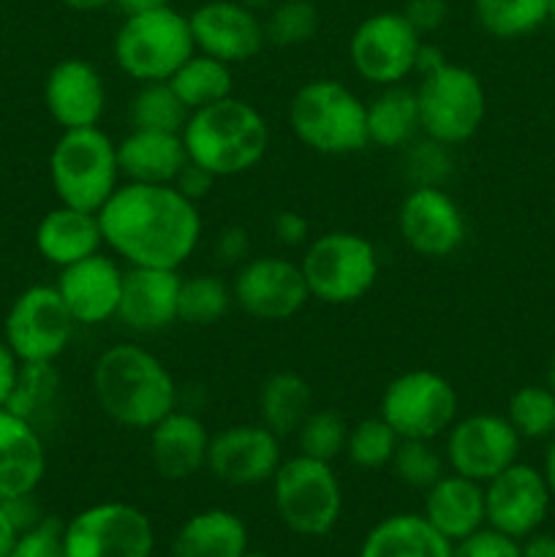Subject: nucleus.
I'll list each match as a JSON object with an SVG mask.
<instances>
[{
  "instance_id": "1",
  "label": "nucleus",
  "mask_w": 555,
  "mask_h": 557,
  "mask_svg": "<svg viewBox=\"0 0 555 557\" xmlns=\"http://www.w3.org/2000/svg\"><path fill=\"white\" fill-rule=\"evenodd\" d=\"M98 223L103 248L128 267L180 270L201 243L199 207L174 185L120 183Z\"/></svg>"
},
{
  "instance_id": "2",
  "label": "nucleus",
  "mask_w": 555,
  "mask_h": 557,
  "mask_svg": "<svg viewBox=\"0 0 555 557\" xmlns=\"http://www.w3.org/2000/svg\"><path fill=\"white\" fill-rule=\"evenodd\" d=\"M98 408L125 430H150L177 408V384L166 364L136 343L109 346L92 364Z\"/></svg>"
},
{
  "instance_id": "3",
  "label": "nucleus",
  "mask_w": 555,
  "mask_h": 557,
  "mask_svg": "<svg viewBox=\"0 0 555 557\" xmlns=\"http://www.w3.org/2000/svg\"><path fill=\"white\" fill-rule=\"evenodd\" d=\"M188 161L215 180L237 177L259 166L270 147V125L254 103L237 96L188 114L183 131Z\"/></svg>"
},
{
  "instance_id": "4",
  "label": "nucleus",
  "mask_w": 555,
  "mask_h": 557,
  "mask_svg": "<svg viewBox=\"0 0 555 557\" xmlns=\"http://www.w3.org/2000/svg\"><path fill=\"white\" fill-rule=\"evenodd\" d=\"M288 128L319 156H354L368 141L365 101L337 79H310L288 103Z\"/></svg>"
},
{
  "instance_id": "5",
  "label": "nucleus",
  "mask_w": 555,
  "mask_h": 557,
  "mask_svg": "<svg viewBox=\"0 0 555 557\" xmlns=\"http://www.w3.org/2000/svg\"><path fill=\"white\" fill-rule=\"evenodd\" d=\"M49 183L60 205L98 212L123 183L118 141L101 125L63 131L49 152Z\"/></svg>"
},
{
  "instance_id": "6",
  "label": "nucleus",
  "mask_w": 555,
  "mask_h": 557,
  "mask_svg": "<svg viewBox=\"0 0 555 557\" xmlns=\"http://www.w3.org/2000/svg\"><path fill=\"white\" fill-rule=\"evenodd\" d=\"M196 52L188 16L172 5L123 16L112 41L118 69L134 82H169L174 71Z\"/></svg>"
},
{
  "instance_id": "7",
  "label": "nucleus",
  "mask_w": 555,
  "mask_h": 557,
  "mask_svg": "<svg viewBox=\"0 0 555 557\" xmlns=\"http://www.w3.org/2000/svg\"><path fill=\"white\" fill-rule=\"evenodd\" d=\"M310 299L324 305H354L370 294L381 272L379 250L357 232H324L305 245L299 259Z\"/></svg>"
},
{
  "instance_id": "8",
  "label": "nucleus",
  "mask_w": 555,
  "mask_h": 557,
  "mask_svg": "<svg viewBox=\"0 0 555 557\" xmlns=\"http://www.w3.org/2000/svg\"><path fill=\"white\" fill-rule=\"evenodd\" d=\"M270 484L278 517L297 536L321 539L341 522L343 490L332 462L294 455L278 466Z\"/></svg>"
},
{
  "instance_id": "9",
  "label": "nucleus",
  "mask_w": 555,
  "mask_h": 557,
  "mask_svg": "<svg viewBox=\"0 0 555 557\" xmlns=\"http://www.w3.org/2000/svg\"><path fill=\"white\" fill-rule=\"evenodd\" d=\"M419 107V128L428 139L457 147L473 139L488 114L482 79L466 65L446 60L414 87Z\"/></svg>"
},
{
  "instance_id": "10",
  "label": "nucleus",
  "mask_w": 555,
  "mask_h": 557,
  "mask_svg": "<svg viewBox=\"0 0 555 557\" xmlns=\"http://www.w3.org/2000/svg\"><path fill=\"white\" fill-rule=\"evenodd\" d=\"M457 392L446 375L435 370H408L386 384L379 403V417L400 438L435 441L455 424Z\"/></svg>"
},
{
  "instance_id": "11",
  "label": "nucleus",
  "mask_w": 555,
  "mask_h": 557,
  "mask_svg": "<svg viewBox=\"0 0 555 557\" xmlns=\"http://www.w3.org/2000/svg\"><path fill=\"white\" fill-rule=\"evenodd\" d=\"M63 549L65 557H152L156 528L136 506L107 500L63 522Z\"/></svg>"
},
{
  "instance_id": "12",
  "label": "nucleus",
  "mask_w": 555,
  "mask_h": 557,
  "mask_svg": "<svg viewBox=\"0 0 555 557\" xmlns=\"http://www.w3.org/2000/svg\"><path fill=\"white\" fill-rule=\"evenodd\" d=\"M424 38L403 11H375L354 27L348 60L357 76L375 87L403 85L417 71V54Z\"/></svg>"
},
{
  "instance_id": "13",
  "label": "nucleus",
  "mask_w": 555,
  "mask_h": 557,
  "mask_svg": "<svg viewBox=\"0 0 555 557\" xmlns=\"http://www.w3.org/2000/svg\"><path fill=\"white\" fill-rule=\"evenodd\" d=\"M76 321L54 286H30L11 302L3 321V341L16 359L54 362L69 348Z\"/></svg>"
},
{
  "instance_id": "14",
  "label": "nucleus",
  "mask_w": 555,
  "mask_h": 557,
  "mask_svg": "<svg viewBox=\"0 0 555 557\" xmlns=\"http://www.w3.org/2000/svg\"><path fill=\"white\" fill-rule=\"evenodd\" d=\"M234 305L256 321H288L310 302L299 261L283 256H250L232 281Z\"/></svg>"
},
{
  "instance_id": "15",
  "label": "nucleus",
  "mask_w": 555,
  "mask_h": 557,
  "mask_svg": "<svg viewBox=\"0 0 555 557\" xmlns=\"http://www.w3.org/2000/svg\"><path fill=\"white\" fill-rule=\"evenodd\" d=\"M520 435L501 413H471L446 430L444 460L460 476L488 484L517 462Z\"/></svg>"
},
{
  "instance_id": "16",
  "label": "nucleus",
  "mask_w": 555,
  "mask_h": 557,
  "mask_svg": "<svg viewBox=\"0 0 555 557\" xmlns=\"http://www.w3.org/2000/svg\"><path fill=\"white\" fill-rule=\"evenodd\" d=\"M397 232L414 253L446 259L466 243L468 223L444 185H414L397 212Z\"/></svg>"
},
{
  "instance_id": "17",
  "label": "nucleus",
  "mask_w": 555,
  "mask_h": 557,
  "mask_svg": "<svg viewBox=\"0 0 555 557\" xmlns=\"http://www.w3.org/2000/svg\"><path fill=\"white\" fill-rule=\"evenodd\" d=\"M550 495L547 479L528 462H511L506 471L484 484V515L488 528L511 539H526L547 520Z\"/></svg>"
},
{
  "instance_id": "18",
  "label": "nucleus",
  "mask_w": 555,
  "mask_h": 557,
  "mask_svg": "<svg viewBox=\"0 0 555 557\" xmlns=\"http://www.w3.org/2000/svg\"><path fill=\"white\" fill-rule=\"evenodd\" d=\"M281 462V438L261 422L218 430L207 449V471L229 487H256L270 482Z\"/></svg>"
},
{
  "instance_id": "19",
  "label": "nucleus",
  "mask_w": 555,
  "mask_h": 557,
  "mask_svg": "<svg viewBox=\"0 0 555 557\" xmlns=\"http://www.w3.org/2000/svg\"><path fill=\"white\" fill-rule=\"evenodd\" d=\"M196 52L229 65L245 63L264 49V20L239 0H207L188 14Z\"/></svg>"
},
{
  "instance_id": "20",
  "label": "nucleus",
  "mask_w": 555,
  "mask_h": 557,
  "mask_svg": "<svg viewBox=\"0 0 555 557\" xmlns=\"http://www.w3.org/2000/svg\"><path fill=\"white\" fill-rule=\"evenodd\" d=\"M125 270L118 259L103 250L60 270L58 294L63 297L76 326H98L103 321L118 319L120 297H123Z\"/></svg>"
},
{
  "instance_id": "21",
  "label": "nucleus",
  "mask_w": 555,
  "mask_h": 557,
  "mask_svg": "<svg viewBox=\"0 0 555 557\" xmlns=\"http://www.w3.org/2000/svg\"><path fill=\"white\" fill-rule=\"evenodd\" d=\"M44 103L63 131L92 128L107 112V85L90 60L65 58L49 69Z\"/></svg>"
},
{
  "instance_id": "22",
  "label": "nucleus",
  "mask_w": 555,
  "mask_h": 557,
  "mask_svg": "<svg viewBox=\"0 0 555 557\" xmlns=\"http://www.w3.org/2000/svg\"><path fill=\"white\" fill-rule=\"evenodd\" d=\"M183 275L163 267H128L123 277L118 319L134 332H161L177 324Z\"/></svg>"
},
{
  "instance_id": "23",
  "label": "nucleus",
  "mask_w": 555,
  "mask_h": 557,
  "mask_svg": "<svg viewBox=\"0 0 555 557\" xmlns=\"http://www.w3.org/2000/svg\"><path fill=\"white\" fill-rule=\"evenodd\" d=\"M47 473V449L36 424L0 408V504H11L38 490Z\"/></svg>"
},
{
  "instance_id": "24",
  "label": "nucleus",
  "mask_w": 555,
  "mask_h": 557,
  "mask_svg": "<svg viewBox=\"0 0 555 557\" xmlns=\"http://www.w3.org/2000/svg\"><path fill=\"white\" fill-rule=\"evenodd\" d=\"M147 435H150V462L161 479L183 482L207 468L212 435L196 413L174 408L161 422L152 424Z\"/></svg>"
},
{
  "instance_id": "25",
  "label": "nucleus",
  "mask_w": 555,
  "mask_h": 557,
  "mask_svg": "<svg viewBox=\"0 0 555 557\" xmlns=\"http://www.w3.org/2000/svg\"><path fill=\"white\" fill-rule=\"evenodd\" d=\"M422 517L446 539L457 544L488 525L484 515V484L460 473H444L424 490Z\"/></svg>"
},
{
  "instance_id": "26",
  "label": "nucleus",
  "mask_w": 555,
  "mask_h": 557,
  "mask_svg": "<svg viewBox=\"0 0 555 557\" xmlns=\"http://www.w3.org/2000/svg\"><path fill=\"white\" fill-rule=\"evenodd\" d=\"M118 163L123 183L172 185L188 163L183 136L172 131L131 128L118 141Z\"/></svg>"
},
{
  "instance_id": "27",
  "label": "nucleus",
  "mask_w": 555,
  "mask_h": 557,
  "mask_svg": "<svg viewBox=\"0 0 555 557\" xmlns=\"http://www.w3.org/2000/svg\"><path fill=\"white\" fill-rule=\"evenodd\" d=\"M36 248L44 256V261L54 264L58 270L98 253L103 248L98 212L58 205L38 221Z\"/></svg>"
},
{
  "instance_id": "28",
  "label": "nucleus",
  "mask_w": 555,
  "mask_h": 557,
  "mask_svg": "<svg viewBox=\"0 0 555 557\" xmlns=\"http://www.w3.org/2000/svg\"><path fill=\"white\" fill-rule=\"evenodd\" d=\"M248 553V525L229 509H207L177 528L172 557H243Z\"/></svg>"
},
{
  "instance_id": "29",
  "label": "nucleus",
  "mask_w": 555,
  "mask_h": 557,
  "mask_svg": "<svg viewBox=\"0 0 555 557\" xmlns=\"http://www.w3.org/2000/svg\"><path fill=\"white\" fill-rule=\"evenodd\" d=\"M357 557H452V542L422 515H390L370 528Z\"/></svg>"
},
{
  "instance_id": "30",
  "label": "nucleus",
  "mask_w": 555,
  "mask_h": 557,
  "mask_svg": "<svg viewBox=\"0 0 555 557\" xmlns=\"http://www.w3.org/2000/svg\"><path fill=\"white\" fill-rule=\"evenodd\" d=\"M368 117V141L384 150H403L422 134L419 128L417 92L403 85L381 87L375 98L365 103Z\"/></svg>"
},
{
  "instance_id": "31",
  "label": "nucleus",
  "mask_w": 555,
  "mask_h": 557,
  "mask_svg": "<svg viewBox=\"0 0 555 557\" xmlns=\"http://www.w3.org/2000/svg\"><path fill=\"white\" fill-rule=\"evenodd\" d=\"M313 411V389L308 381L292 370L272 373L259 389V422L278 438H286Z\"/></svg>"
},
{
  "instance_id": "32",
  "label": "nucleus",
  "mask_w": 555,
  "mask_h": 557,
  "mask_svg": "<svg viewBox=\"0 0 555 557\" xmlns=\"http://www.w3.org/2000/svg\"><path fill=\"white\" fill-rule=\"evenodd\" d=\"M169 85L180 96V101L188 107V112L205 109L210 103L223 101L234 96V74L232 65L210 54L194 52L177 71L172 74Z\"/></svg>"
},
{
  "instance_id": "33",
  "label": "nucleus",
  "mask_w": 555,
  "mask_h": 557,
  "mask_svg": "<svg viewBox=\"0 0 555 557\" xmlns=\"http://www.w3.org/2000/svg\"><path fill=\"white\" fill-rule=\"evenodd\" d=\"M473 14L488 36L511 41L547 22L550 0H473Z\"/></svg>"
},
{
  "instance_id": "34",
  "label": "nucleus",
  "mask_w": 555,
  "mask_h": 557,
  "mask_svg": "<svg viewBox=\"0 0 555 557\" xmlns=\"http://www.w3.org/2000/svg\"><path fill=\"white\" fill-rule=\"evenodd\" d=\"M232 286L215 275H190L180 283L177 321L188 326H212L232 310Z\"/></svg>"
},
{
  "instance_id": "35",
  "label": "nucleus",
  "mask_w": 555,
  "mask_h": 557,
  "mask_svg": "<svg viewBox=\"0 0 555 557\" xmlns=\"http://www.w3.org/2000/svg\"><path fill=\"white\" fill-rule=\"evenodd\" d=\"M188 114V107L180 101V96L169 82H145V85H139L128 107L131 128L172 131V134L183 131Z\"/></svg>"
},
{
  "instance_id": "36",
  "label": "nucleus",
  "mask_w": 555,
  "mask_h": 557,
  "mask_svg": "<svg viewBox=\"0 0 555 557\" xmlns=\"http://www.w3.org/2000/svg\"><path fill=\"white\" fill-rule=\"evenodd\" d=\"M506 419L522 441H550L555 435V392L550 386H520L506 403Z\"/></svg>"
},
{
  "instance_id": "37",
  "label": "nucleus",
  "mask_w": 555,
  "mask_h": 557,
  "mask_svg": "<svg viewBox=\"0 0 555 557\" xmlns=\"http://www.w3.org/2000/svg\"><path fill=\"white\" fill-rule=\"evenodd\" d=\"M400 435L390 428L381 417H368L348 428L346 451L343 455L351 460V466L362 468V471H381L395 457Z\"/></svg>"
},
{
  "instance_id": "38",
  "label": "nucleus",
  "mask_w": 555,
  "mask_h": 557,
  "mask_svg": "<svg viewBox=\"0 0 555 557\" xmlns=\"http://www.w3.org/2000/svg\"><path fill=\"white\" fill-rule=\"evenodd\" d=\"M319 33V9L310 0H278L264 20V36L272 47H303Z\"/></svg>"
},
{
  "instance_id": "39",
  "label": "nucleus",
  "mask_w": 555,
  "mask_h": 557,
  "mask_svg": "<svg viewBox=\"0 0 555 557\" xmlns=\"http://www.w3.org/2000/svg\"><path fill=\"white\" fill-rule=\"evenodd\" d=\"M294 435H297L299 455L332 462L346 451L348 422L335 408H313Z\"/></svg>"
},
{
  "instance_id": "40",
  "label": "nucleus",
  "mask_w": 555,
  "mask_h": 557,
  "mask_svg": "<svg viewBox=\"0 0 555 557\" xmlns=\"http://www.w3.org/2000/svg\"><path fill=\"white\" fill-rule=\"evenodd\" d=\"M390 468L403 484L414 490H428L446 473V460L433 449V441L400 438Z\"/></svg>"
},
{
  "instance_id": "41",
  "label": "nucleus",
  "mask_w": 555,
  "mask_h": 557,
  "mask_svg": "<svg viewBox=\"0 0 555 557\" xmlns=\"http://www.w3.org/2000/svg\"><path fill=\"white\" fill-rule=\"evenodd\" d=\"M58 386L60 379L52 362H22L20 381H16V389L5 408L33 422V417H36L41 408H47L49 403H52V397L58 395Z\"/></svg>"
},
{
  "instance_id": "42",
  "label": "nucleus",
  "mask_w": 555,
  "mask_h": 557,
  "mask_svg": "<svg viewBox=\"0 0 555 557\" xmlns=\"http://www.w3.org/2000/svg\"><path fill=\"white\" fill-rule=\"evenodd\" d=\"M408 174H411L414 185H441L452 172V156L449 147L433 141L424 136V141L414 145L408 150Z\"/></svg>"
},
{
  "instance_id": "43",
  "label": "nucleus",
  "mask_w": 555,
  "mask_h": 557,
  "mask_svg": "<svg viewBox=\"0 0 555 557\" xmlns=\"http://www.w3.org/2000/svg\"><path fill=\"white\" fill-rule=\"evenodd\" d=\"M5 557H65L63 522L44 517L33 528L22 531Z\"/></svg>"
},
{
  "instance_id": "44",
  "label": "nucleus",
  "mask_w": 555,
  "mask_h": 557,
  "mask_svg": "<svg viewBox=\"0 0 555 557\" xmlns=\"http://www.w3.org/2000/svg\"><path fill=\"white\" fill-rule=\"evenodd\" d=\"M452 557H520V542L484 525L482 531L452 544Z\"/></svg>"
},
{
  "instance_id": "45",
  "label": "nucleus",
  "mask_w": 555,
  "mask_h": 557,
  "mask_svg": "<svg viewBox=\"0 0 555 557\" xmlns=\"http://www.w3.org/2000/svg\"><path fill=\"white\" fill-rule=\"evenodd\" d=\"M403 16L424 38L428 33H435L444 25L446 16H449V5H446V0H408L403 5Z\"/></svg>"
},
{
  "instance_id": "46",
  "label": "nucleus",
  "mask_w": 555,
  "mask_h": 557,
  "mask_svg": "<svg viewBox=\"0 0 555 557\" xmlns=\"http://www.w3.org/2000/svg\"><path fill=\"white\" fill-rule=\"evenodd\" d=\"M215 259L223 267H239L250 259V234L243 226L223 228L215 237Z\"/></svg>"
},
{
  "instance_id": "47",
  "label": "nucleus",
  "mask_w": 555,
  "mask_h": 557,
  "mask_svg": "<svg viewBox=\"0 0 555 557\" xmlns=\"http://www.w3.org/2000/svg\"><path fill=\"white\" fill-rule=\"evenodd\" d=\"M272 234L283 248H299L310 243V226L299 212L283 210L272 218Z\"/></svg>"
},
{
  "instance_id": "48",
  "label": "nucleus",
  "mask_w": 555,
  "mask_h": 557,
  "mask_svg": "<svg viewBox=\"0 0 555 557\" xmlns=\"http://www.w3.org/2000/svg\"><path fill=\"white\" fill-rule=\"evenodd\" d=\"M172 185L180 190V194L185 196V199H190V201H196V205H199V199H205V196L212 190V185H215V177H212L207 169H201L199 163L188 161L183 169H180V174L174 177Z\"/></svg>"
},
{
  "instance_id": "49",
  "label": "nucleus",
  "mask_w": 555,
  "mask_h": 557,
  "mask_svg": "<svg viewBox=\"0 0 555 557\" xmlns=\"http://www.w3.org/2000/svg\"><path fill=\"white\" fill-rule=\"evenodd\" d=\"M22 362L16 359V354L11 351L9 343L0 341V408L9 406L11 395L16 389V381H20Z\"/></svg>"
},
{
  "instance_id": "50",
  "label": "nucleus",
  "mask_w": 555,
  "mask_h": 557,
  "mask_svg": "<svg viewBox=\"0 0 555 557\" xmlns=\"http://www.w3.org/2000/svg\"><path fill=\"white\" fill-rule=\"evenodd\" d=\"M520 557H555V536L553 533H531L522 539Z\"/></svg>"
},
{
  "instance_id": "51",
  "label": "nucleus",
  "mask_w": 555,
  "mask_h": 557,
  "mask_svg": "<svg viewBox=\"0 0 555 557\" xmlns=\"http://www.w3.org/2000/svg\"><path fill=\"white\" fill-rule=\"evenodd\" d=\"M444 63H446V54L441 52L439 47H433V44L422 41V47H419V54H417V71H414V74L419 76L430 74V71H435Z\"/></svg>"
},
{
  "instance_id": "52",
  "label": "nucleus",
  "mask_w": 555,
  "mask_h": 557,
  "mask_svg": "<svg viewBox=\"0 0 555 557\" xmlns=\"http://www.w3.org/2000/svg\"><path fill=\"white\" fill-rule=\"evenodd\" d=\"M114 5H118L123 16H134V14H147V11L163 9V5H172V3H169V0H114Z\"/></svg>"
},
{
  "instance_id": "53",
  "label": "nucleus",
  "mask_w": 555,
  "mask_h": 557,
  "mask_svg": "<svg viewBox=\"0 0 555 557\" xmlns=\"http://www.w3.org/2000/svg\"><path fill=\"white\" fill-rule=\"evenodd\" d=\"M16 536H20V531H16L14 520H11V515L5 511V506L0 504V557L9 555L11 544L16 542Z\"/></svg>"
},
{
  "instance_id": "54",
  "label": "nucleus",
  "mask_w": 555,
  "mask_h": 557,
  "mask_svg": "<svg viewBox=\"0 0 555 557\" xmlns=\"http://www.w3.org/2000/svg\"><path fill=\"white\" fill-rule=\"evenodd\" d=\"M544 479H547V487H550V495H553L555 500V435L550 438L547 444V451H544V468H542Z\"/></svg>"
},
{
  "instance_id": "55",
  "label": "nucleus",
  "mask_w": 555,
  "mask_h": 557,
  "mask_svg": "<svg viewBox=\"0 0 555 557\" xmlns=\"http://www.w3.org/2000/svg\"><path fill=\"white\" fill-rule=\"evenodd\" d=\"M71 11H101L107 5H114V0H60Z\"/></svg>"
},
{
  "instance_id": "56",
  "label": "nucleus",
  "mask_w": 555,
  "mask_h": 557,
  "mask_svg": "<svg viewBox=\"0 0 555 557\" xmlns=\"http://www.w3.org/2000/svg\"><path fill=\"white\" fill-rule=\"evenodd\" d=\"M239 3L245 5V9L256 11V14H261V11H270L272 5L278 3V0H239Z\"/></svg>"
},
{
  "instance_id": "57",
  "label": "nucleus",
  "mask_w": 555,
  "mask_h": 557,
  "mask_svg": "<svg viewBox=\"0 0 555 557\" xmlns=\"http://www.w3.org/2000/svg\"><path fill=\"white\" fill-rule=\"evenodd\" d=\"M547 386L555 392V359H553V364H550V370H547Z\"/></svg>"
},
{
  "instance_id": "58",
  "label": "nucleus",
  "mask_w": 555,
  "mask_h": 557,
  "mask_svg": "<svg viewBox=\"0 0 555 557\" xmlns=\"http://www.w3.org/2000/svg\"><path fill=\"white\" fill-rule=\"evenodd\" d=\"M547 22H553V27H555V0H550V16H547Z\"/></svg>"
},
{
  "instance_id": "59",
  "label": "nucleus",
  "mask_w": 555,
  "mask_h": 557,
  "mask_svg": "<svg viewBox=\"0 0 555 557\" xmlns=\"http://www.w3.org/2000/svg\"><path fill=\"white\" fill-rule=\"evenodd\" d=\"M243 557H270V555H264V553H254V549H248V553H245Z\"/></svg>"
}]
</instances>
